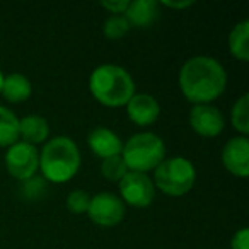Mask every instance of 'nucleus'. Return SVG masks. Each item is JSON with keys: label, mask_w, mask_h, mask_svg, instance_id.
<instances>
[{"label": "nucleus", "mask_w": 249, "mask_h": 249, "mask_svg": "<svg viewBox=\"0 0 249 249\" xmlns=\"http://www.w3.org/2000/svg\"><path fill=\"white\" fill-rule=\"evenodd\" d=\"M179 89L190 103L212 104L227 87V72L218 60L198 55L186 60L179 70Z\"/></svg>", "instance_id": "obj_1"}, {"label": "nucleus", "mask_w": 249, "mask_h": 249, "mask_svg": "<svg viewBox=\"0 0 249 249\" xmlns=\"http://www.w3.org/2000/svg\"><path fill=\"white\" fill-rule=\"evenodd\" d=\"M89 90L92 97L107 107L126 106L135 94L133 77L124 67L104 63L92 70L89 77Z\"/></svg>", "instance_id": "obj_2"}, {"label": "nucleus", "mask_w": 249, "mask_h": 249, "mask_svg": "<svg viewBox=\"0 0 249 249\" xmlns=\"http://www.w3.org/2000/svg\"><path fill=\"white\" fill-rule=\"evenodd\" d=\"M80 167V150L69 137H55L39 150V171L46 183H69Z\"/></svg>", "instance_id": "obj_3"}, {"label": "nucleus", "mask_w": 249, "mask_h": 249, "mask_svg": "<svg viewBox=\"0 0 249 249\" xmlns=\"http://www.w3.org/2000/svg\"><path fill=\"white\" fill-rule=\"evenodd\" d=\"M121 157L128 171L147 174L166 159V143L156 133H137L123 143Z\"/></svg>", "instance_id": "obj_4"}, {"label": "nucleus", "mask_w": 249, "mask_h": 249, "mask_svg": "<svg viewBox=\"0 0 249 249\" xmlns=\"http://www.w3.org/2000/svg\"><path fill=\"white\" fill-rule=\"evenodd\" d=\"M154 186L167 196H183L196 181V169L186 157H169L164 159L154 169Z\"/></svg>", "instance_id": "obj_5"}, {"label": "nucleus", "mask_w": 249, "mask_h": 249, "mask_svg": "<svg viewBox=\"0 0 249 249\" xmlns=\"http://www.w3.org/2000/svg\"><path fill=\"white\" fill-rule=\"evenodd\" d=\"M4 162L7 173L14 179L24 183V181L35 178L39 171V150L35 145H29V143L19 140L11 147H7Z\"/></svg>", "instance_id": "obj_6"}, {"label": "nucleus", "mask_w": 249, "mask_h": 249, "mask_svg": "<svg viewBox=\"0 0 249 249\" xmlns=\"http://www.w3.org/2000/svg\"><path fill=\"white\" fill-rule=\"evenodd\" d=\"M118 188H120L121 201L133 208H147L156 198V186L152 178L143 173L128 171L118 183Z\"/></svg>", "instance_id": "obj_7"}, {"label": "nucleus", "mask_w": 249, "mask_h": 249, "mask_svg": "<svg viewBox=\"0 0 249 249\" xmlns=\"http://www.w3.org/2000/svg\"><path fill=\"white\" fill-rule=\"evenodd\" d=\"M87 215L96 225L114 227L124 218V203L116 195L103 191V193L90 196Z\"/></svg>", "instance_id": "obj_8"}, {"label": "nucleus", "mask_w": 249, "mask_h": 249, "mask_svg": "<svg viewBox=\"0 0 249 249\" xmlns=\"http://www.w3.org/2000/svg\"><path fill=\"white\" fill-rule=\"evenodd\" d=\"M188 121L191 130L205 139L218 137L225 128L224 114L213 104H195L190 111Z\"/></svg>", "instance_id": "obj_9"}, {"label": "nucleus", "mask_w": 249, "mask_h": 249, "mask_svg": "<svg viewBox=\"0 0 249 249\" xmlns=\"http://www.w3.org/2000/svg\"><path fill=\"white\" fill-rule=\"evenodd\" d=\"M222 164L231 174L248 178L249 174V140L248 137H234L222 149Z\"/></svg>", "instance_id": "obj_10"}, {"label": "nucleus", "mask_w": 249, "mask_h": 249, "mask_svg": "<svg viewBox=\"0 0 249 249\" xmlns=\"http://www.w3.org/2000/svg\"><path fill=\"white\" fill-rule=\"evenodd\" d=\"M126 114L137 126H150L160 114V106L154 96L147 92H135L126 103Z\"/></svg>", "instance_id": "obj_11"}, {"label": "nucleus", "mask_w": 249, "mask_h": 249, "mask_svg": "<svg viewBox=\"0 0 249 249\" xmlns=\"http://www.w3.org/2000/svg\"><path fill=\"white\" fill-rule=\"evenodd\" d=\"M87 145L92 150V154L99 159H107V157L120 156L121 149H123V142L121 139L109 128L104 126H97L87 137Z\"/></svg>", "instance_id": "obj_12"}, {"label": "nucleus", "mask_w": 249, "mask_h": 249, "mask_svg": "<svg viewBox=\"0 0 249 249\" xmlns=\"http://www.w3.org/2000/svg\"><path fill=\"white\" fill-rule=\"evenodd\" d=\"M123 16L132 28L145 29L157 22L160 16V5L154 0H133L128 4V9Z\"/></svg>", "instance_id": "obj_13"}, {"label": "nucleus", "mask_w": 249, "mask_h": 249, "mask_svg": "<svg viewBox=\"0 0 249 249\" xmlns=\"http://www.w3.org/2000/svg\"><path fill=\"white\" fill-rule=\"evenodd\" d=\"M50 137V124L46 118L39 114H28L24 118H19V139L29 145L45 143Z\"/></svg>", "instance_id": "obj_14"}, {"label": "nucleus", "mask_w": 249, "mask_h": 249, "mask_svg": "<svg viewBox=\"0 0 249 249\" xmlns=\"http://www.w3.org/2000/svg\"><path fill=\"white\" fill-rule=\"evenodd\" d=\"M33 86L31 80L22 73H9L4 75V84H2V90L0 96L4 97L7 103H24L31 97Z\"/></svg>", "instance_id": "obj_15"}, {"label": "nucleus", "mask_w": 249, "mask_h": 249, "mask_svg": "<svg viewBox=\"0 0 249 249\" xmlns=\"http://www.w3.org/2000/svg\"><path fill=\"white\" fill-rule=\"evenodd\" d=\"M229 52L239 62L249 60V21H241L229 33Z\"/></svg>", "instance_id": "obj_16"}, {"label": "nucleus", "mask_w": 249, "mask_h": 249, "mask_svg": "<svg viewBox=\"0 0 249 249\" xmlns=\"http://www.w3.org/2000/svg\"><path fill=\"white\" fill-rule=\"evenodd\" d=\"M19 142V118L9 107L0 106V147Z\"/></svg>", "instance_id": "obj_17"}, {"label": "nucleus", "mask_w": 249, "mask_h": 249, "mask_svg": "<svg viewBox=\"0 0 249 249\" xmlns=\"http://www.w3.org/2000/svg\"><path fill=\"white\" fill-rule=\"evenodd\" d=\"M231 123L235 132L246 137L249 133V96L242 94L231 109Z\"/></svg>", "instance_id": "obj_18"}, {"label": "nucleus", "mask_w": 249, "mask_h": 249, "mask_svg": "<svg viewBox=\"0 0 249 249\" xmlns=\"http://www.w3.org/2000/svg\"><path fill=\"white\" fill-rule=\"evenodd\" d=\"M126 173H128V169H126V164H124L121 154L114 157H107L101 164V174L109 183H120Z\"/></svg>", "instance_id": "obj_19"}, {"label": "nucleus", "mask_w": 249, "mask_h": 249, "mask_svg": "<svg viewBox=\"0 0 249 249\" xmlns=\"http://www.w3.org/2000/svg\"><path fill=\"white\" fill-rule=\"evenodd\" d=\"M130 29H132V26L128 24V21H126L124 16H109L103 26L104 36H106L107 39H111V41L121 39L124 35H128Z\"/></svg>", "instance_id": "obj_20"}, {"label": "nucleus", "mask_w": 249, "mask_h": 249, "mask_svg": "<svg viewBox=\"0 0 249 249\" xmlns=\"http://www.w3.org/2000/svg\"><path fill=\"white\" fill-rule=\"evenodd\" d=\"M89 203H90V195L84 190L70 191V193L67 195V200H65L67 210L72 212V213H75V215L87 213Z\"/></svg>", "instance_id": "obj_21"}, {"label": "nucleus", "mask_w": 249, "mask_h": 249, "mask_svg": "<svg viewBox=\"0 0 249 249\" xmlns=\"http://www.w3.org/2000/svg\"><path fill=\"white\" fill-rule=\"evenodd\" d=\"M22 190L28 191L26 196L31 198V200H35V198L41 196L43 191L46 190V181L43 179V178L35 176V178H31V179H28V181L22 183Z\"/></svg>", "instance_id": "obj_22"}, {"label": "nucleus", "mask_w": 249, "mask_h": 249, "mask_svg": "<svg viewBox=\"0 0 249 249\" xmlns=\"http://www.w3.org/2000/svg\"><path fill=\"white\" fill-rule=\"evenodd\" d=\"M130 0H103L101 7L106 9L111 16H123L128 9Z\"/></svg>", "instance_id": "obj_23"}, {"label": "nucleus", "mask_w": 249, "mask_h": 249, "mask_svg": "<svg viewBox=\"0 0 249 249\" xmlns=\"http://www.w3.org/2000/svg\"><path fill=\"white\" fill-rule=\"evenodd\" d=\"M231 249H249V229L242 227L232 235Z\"/></svg>", "instance_id": "obj_24"}, {"label": "nucleus", "mask_w": 249, "mask_h": 249, "mask_svg": "<svg viewBox=\"0 0 249 249\" xmlns=\"http://www.w3.org/2000/svg\"><path fill=\"white\" fill-rule=\"evenodd\" d=\"M159 5H164V7H167V9H188V7H191V5H195V2L193 0H162V2H159Z\"/></svg>", "instance_id": "obj_25"}, {"label": "nucleus", "mask_w": 249, "mask_h": 249, "mask_svg": "<svg viewBox=\"0 0 249 249\" xmlns=\"http://www.w3.org/2000/svg\"><path fill=\"white\" fill-rule=\"evenodd\" d=\"M2 84H4V73L0 70V90H2Z\"/></svg>", "instance_id": "obj_26"}]
</instances>
